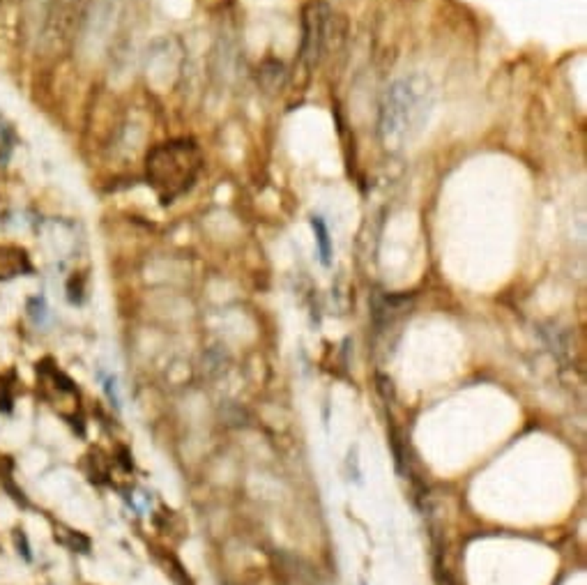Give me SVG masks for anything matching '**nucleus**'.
Masks as SVG:
<instances>
[{
	"label": "nucleus",
	"mask_w": 587,
	"mask_h": 585,
	"mask_svg": "<svg viewBox=\"0 0 587 585\" xmlns=\"http://www.w3.org/2000/svg\"><path fill=\"white\" fill-rule=\"evenodd\" d=\"M201 171V152L194 141H171L148 157V180L164 203L187 191Z\"/></svg>",
	"instance_id": "2"
},
{
	"label": "nucleus",
	"mask_w": 587,
	"mask_h": 585,
	"mask_svg": "<svg viewBox=\"0 0 587 585\" xmlns=\"http://www.w3.org/2000/svg\"><path fill=\"white\" fill-rule=\"evenodd\" d=\"M311 226H313V233H316L318 251H321V261H323V265H329V259H332V242H329L327 224L323 221V217H313Z\"/></svg>",
	"instance_id": "3"
},
{
	"label": "nucleus",
	"mask_w": 587,
	"mask_h": 585,
	"mask_svg": "<svg viewBox=\"0 0 587 585\" xmlns=\"http://www.w3.org/2000/svg\"><path fill=\"white\" fill-rule=\"evenodd\" d=\"M436 106V88L424 74L401 76L391 84L380 104L378 131L391 152L406 150L426 129Z\"/></svg>",
	"instance_id": "1"
}]
</instances>
